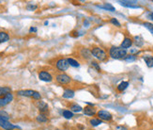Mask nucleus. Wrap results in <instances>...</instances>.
<instances>
[{"instance_id": "f257e3e1", "label": "nucleus", "mask_w": 153, "mask_h": 130, "mask_svg": "<svg viewBox=\"0 0 153 130\" xmlns=\"http://www.w3.org/2000/svg\"><path fill=\"white\" fill-rule=\"evenodd\" d=\"M91 55L99 61H105L108 58V54L107 52L102 47L99 46H94L91 49Z\"/></svg>"}, {"instance_id": "f03ea898", "label": "nucleus", "mask_w": 153, "mask_h": 130, "mask_svg": "<svg viewBox=\"0 0 153 130\" xmlns=\"http://www.w3.org/2000/svg\"><path fill=\"white\" fill-rule=\"evenodd\" d=\"M109 56L115 60H121L125 58L127 56V50L122 49L121 47L112 46L109 50Z\"/></svg>"}, {"instance_id": "7ed1b4c3", "label": "nucleus", "mask_w": 153, "mask_h": 130, "mask_svg": "<svg viewBox=\"0 0 153 130\" xmlns=\"http://www.w3.org/2000/svg\"><path fill=\"white\" fill-rule=\"evenodd\" d=\"M69 67H70V64L68 62L67 58H60L56 61V68L58 71H60L61 73H65L69 69Z\"/></svg>"}, {"instance_id": "20e7f679", "label": "nucleus", "mask_w": 153, "mask_h": 130, "mask_svg": "<svg viewBox=\"0 0 153 130\" xmlns=\"http://www.w3.org/2000/svg\"><path fill=\"white\" fill-rule=\"evenodd\" d=\"M56 81L60 85H69L71 82V77L66 73H60L56 76Z\"/></svg>"}, {"instance_id": "39448f33", "label": "nucleus", "mask_w": 153, "mask_h": 130, "mask_svg": "<svg viewBox=\"0 0 153 130\" xmlns=\"http://www.w3.org/2000/svg\"><path fill=\"white\" fill-rule=\"evenodd\" d=\"M97 116L102 121L110 122L113 120V115L109 111H107V110H103V109L99 110V111H97Z\"/></svg>"}, {"instance_id": "423d86ee", "label": "nucleus", "mask_w": 153, "mask_h": 130, "mask_svg": "<svg viewBox=\"0 0 153 130\" xmlns=\"http://www.w3.org/2000/svg\"><path fill=\"white\" fill-rule=\"evenodd\" d=\"M0 127L5 130H13L14 128H19L18 126L14 125L13 123L9 122V120L0 118Z\"/></svg>"}, {"instance_id": "0eeeda50", "label": "nucleus", "mask_w": 153, "mask_h": 130, "mask_svg": "<svg viewBox=\"0 0 153 130\" xmlns=\"http://www.w3.org/2000/svg\"><path fill=\"white\" fill-rule=\"evenodd\" d=\"M39 78L41 81H44V82H52L53 81V76L47 71H41L39 73Z\"/></svg>"}, {"instance_id": "6e6552de", "label": "nucleus", "mask_w": 153, "mask_h": 130, "mask_svg": "<svg viewBox=\"0 0 153 130\" xmlns=\"http://www.w3.org/2000/svg\"><path fill=\"white\" fill-rule=\"evenodd\" d=\"M120 5L123 7L132 8V9H139L140 6L137 5V1H130V0H122V1H118Z\"/></svg>"}, {"instance_id": "1a4fd4ad", "label": "nucleus", "mask_w": 153, "mask_h": 130, "mask_svg": "<svg viewBox=\"0 0 153 130\" xmlns=\"http://www.w3.org/2000/svg\"><path fill=\"white\" fill-rule=\"evenodd\" d=\"M36 106H37V109H39V111H40L41 113H43V114H45V113L49 111L48 104L45 103L44 101H41V100H40V101H38L37 103H36Z\"/></svg>"}, {"instance_id": "9d476101", "label": "nucleus", "mask_w": 153, "mask_h": 130, "mask_svg": "<svg viewBox=\"0 0 153 130\" xmlns=\"http://www.w3.org/2000/svg\"><path fill=\"white\" fill-rule=\"evenodd\" d=\"M12 100H13V94L11 92L7 94V95L4 97H1V98H0V108H3V107L7 106L8 104H9L12 101Z\"/></svg>"}, {"instance_id": "9b49d317", "label": "nucleus", "mask_w": 153, "mask_h": 130, "mask_svg": "<svg viewBox=\"0 0 153 130\" xmlns=\"http://www.w3.org/2000/svg\"><path fill=\"white\" fill-rule=\"evenodd\" d=\"M83 111L84 113V115L86 116H89V117H92V116H95L97 115V110L94 107H91V106H86V108H84Z\"/></svg>"}, {"instance_id": "f8f14e48", "label": "nucleus", "mask_w": 153, "mask_h": 130, "mask_svg": "<svg viewBox=\"0 0 153 130\" xmlns=\"http://www.w3.org/2000/svg\"><path fill=\"white\" fill-rule=\"evenodd\" d=\"M36 90H18L17 94L19 96H25V97H33Z\"/></svg>"}, {"instance_id": "ddd939ff", "label": "nucleus", "mask_w": 153, "mask_h": 130, "mask_svg": "<svg viewBox=\"0 0 153 130\" xmlns=\"http://www.w3.org/2000/svg\"><path fill=\"white\" fill-rule=\"evenodd\" d=\"M133 44V41L132 39H131L130 37H125L124 40H123V42L121 43V44H120V47L122 48V49H128V48H130L132 45Z\"/></svg>"}, {"instance_id": "4468645a", "label": "nucleus", "mask_w": 153, "mask_h": 130, "mask_svg": "<svg viewBox=\"0 0 153 130\" xmlns=\"http://www.w3.org/2000/svg\"><path fill=\"white\" fill-rule=\"evenodd\" d=\"M80 55L81 58H83L84 60H90L92 55H91V50L87 49V48H82L80 50Z\"/></svg>"}, {"instance_id": "2eb2a0df", "label": "nucleus", "mask_w": 153, "mask_h": 130, "mask_svg": "<svg viewBox=\"0 0 153 130\" xmlns=\"http://www.w3.org/2000/svg\"><path fill=\"white\" fill-rule=\"evenodd\" d=\"M74 94H75V92L71 89H66L64 90V92L62 94V97L65 99H71L74 97Z\"/></svg>"}, {"instance_id": "dca6fc26", "label": "nucleus", "mask_w": 153, "mask_h": 130, "mask_svg": "<svg viewBox=\"0 0 153 130\" xmlns=\"http://www.w3.org/2000/svg\"><path fill=\"white\" fill-rule=\"evenodd\" d=\"M11 92V89L7 86H0V98Z\"/></svg>"}, {"instance_id": "f3484780", "label": "nucleus", "mask_w": 153, "mask_h": 130, "mask_svg": "<svg viewBox=\"0 0 153 130\" xmlns=\"http://www.w3.org/2000/svg\"><path fill=\"white\" fill-rule=\"evenodd\" d=\"M129 87V82L128 81H122V82H120L118 85V88H116V90H118V92H124V90L127 89V88Z\"/></svg>"}, {"instance_id": "a211bd4d", "label": "nucleus", "mask_w": 153, "mask_h": 130, "mask_svg": "<svg viewBox=\"0 0 153 130\" xmlns=\"http://www.w3.org/2000/svg\"><path fill=\"white\" fill-rule=\"evenodd\" d=\"M9 40V35L5 31H0V44L6 43Z\"/></svg>"}, {"instance_id": "6ab92c4d", "label": "nucleus", "mask_w": 153, "mask_h": 130, "mask_svg": "<svg viewBox=\"0 0 153 130\" xmlns=\"http://www.w3.org/2000/svg\"><path fill=\"white\" fill-rule=\"evenodd\" d=\"M133 43L135 44L137 47H141L144 44V40H143V38L141 36H135L133 38Z\"/></svg>"}, {"instance_id": "aec40b11", "label": "nucleus", "mask_w": 153, "mask_h": 130, "mask_svg": "<svg viewBox=\"0 0 153 130\" xmlns=\"http://www.w3.org/2000/svg\"><path fill=\"white\" fill-rule=\"evenodd\" d=\"M70 109H71V111H73V112H81L84 109L80 105H78V104H71Z\"/></svg>"}, {"instance_id": "412c9836", "label": "nucleus", "mask_w": 153, "mask_h": 130, "mask_svg": "<svg viewBox=\"0 0 153 130\" xmlns=\"http://www.w3.org/2000/svg\"><path fill=\"white\" fill-rule=\"evenodd\" d=\"M143 58H144L146 66L149 67V68L153 67V57H151V56H145Z\"/></svg>"}, {"instance_id": "4be33fe9", "label": "nucleus", "mask_w": 153, "mask_h": 130, "mask_svg": "<svg viewBox=\"0 0 153 130\" xmlns=\"http://www.w3.org/2000/svg\"><path fill=\"white\" fill-rule=\"evenodd\" d=\"M67 60H68V62H69V64H70V66H73V67H75V68H77V67L80 66V63L78 62V61L75 60V58H68Z\"/></svg>"}, {"instance_id": "5701e85b", "label": "nucleus", "mask_w": 153, "mask_h": 130, "mask_svg": "<svg viewBox=\"0 0 153 130\" xmlns=\"http://www.w3.org/2000/svg\"><path fill=\"white\" fill-rule=\"evenodd\" d=\"M89 123L92 126H94V127H95V126H98V125H100V123H102V120H100L97 117V118H91L90 121H89Z\"/></svg>"}, {"instance_id": "b1692460", "label": "nucleus", "mask_w": 153, "mask_h": 130, "mask_svg": "<svg viewBox=\"0 0 153 130\" xmlns=\"http://www.w3.org/2000/svg\"><path fill=\"white\" fill-rule=\"evenodd\" d=\"M36 120H37V122L39 123H47L48 122V118L47 116L43 114V113H41V114H39L37 116V118H36Z\"/></svg>"}, {"instance_id": "393cba45", "label": "nucleus", "mask_w": 153, "mask_h": 130, "mask_svg": "<svg viewBox=\"0 0 153 130\" xmlns=\"http://www.w3.org/2000/svg\"><path fill=\"white\" fill-rule=\"evenodd\" d=\"M62 115L65 119H68V120H70L71 118H73V111H71V110H68V109H65L63 110V112H62Z\"/></svg>"}, {"instance_id": "a878e982", "label": "nucleus", "mask_w": 153, "mask_h": 130, "mask_svg": "<svg viewBox=\"0 0 153 130\" xmlns=\"http://www.w3.org/2000/svg\"><path fill=\"white\" fill-rule=\"evenodd\" d=\"M99 8L100 9H104L106 11H115L116 9L115 7H113L111 4H109V3H104L102 6H99Z\"/></svg>"}, {"instance_id": "bb28decb", "label": "nucleus", "mask_w": 153, "mask_h": 130, "mask_svg": "<svg viewBox=\"0 0 153 130\" xmlns=\"http://www.w3.org/2000/svg\"><path fill=\"white\" fill-rule=\"evenodd\" d=\"M124 60L126 62H133V61L136 60V56L135 55H127Z\"/></svg>"}, {"instance_id": "cd10ccee", "label": "nucleus", "mask_w": 153, "mask_h": 130, "mask_svg": "<svg viewBox=\"0 0 153 130\" xmlns=\"http://www.w3.org/2000/svg\"><path fill=\"white\" fill-rule=\"evenodd\" d=\"M143 25H144L146 28H148L149 31H150V33L152 34V36H153V24H151V23H149V22H144V23H143Z\"/></svg>"}, {"instance_id": "c85d7f7f", "label": "nucleus", "mask_w": 153, "mask_h": 130, "mask_svg": "<svg viewBox=\"0 0 153 130\" xmlns=\"http://www.w3.org/2000/svg\"><path fill=\"white\" fill-rule=\"evenodd\" d=\"M91 66H92L94 69H95V71H97V72H100V65L99 63L97 62V61H91Z\"/></svg>"}, {"instance_id": "c756f323", "label": "nucleus", "mask_w": 153, "mask_h": 130, "mask_svg": "<svg viewBox=\"0 0 153 130\" xmlns=\"http://www.w3.org/2000/svg\"><path fill=\"white\" fill-rule=\"evenodd\" d=\"M0 118L5 119V120H9V115L6 111H4V110H0Z\"/></svg>"}, {"instance_id": "7c9ffc66", "label": "nucleus", "mask_w": 153, "mask_h": 130, "mask_svg": "<svg viewBox=\"0 0 153 130\" xmlns=\"http://www.w3.org/2000/svg\"><path fill=\"white\" fill-rule=\"evenodd\" d=\"M110 23L113 24L114 25H116V27H121V25H120V23L118 21V19H116V18H112L111 20H110Z\"/></svg>"}, {"instance_id": "2f4dec72", "label": "nucleus", "mask_w": 153, "mask_h": 130, "mask_svg": "<svg viewBox=\"0 0 153 130\" xmlns=\"http://www.w3.org/2000/svg\"><path fill=\"white\" fill-rule=\"evenodd\" d=\"M27 9H28V11H35V9H38V6L37 5H33V4H28L27 6Z\"/></svg>"}, {"instance_id": "473e14b6", "label": "nucleus", "mask_w": 153, "mask_h": 130, "mask_svg": "<svg viewBox=\"0 0 153 130\" xmlns=\"http://www.w3.org/2000/svg\"><path fill=\"white\" fill-rule=\"evenodd\" d=\"M116 130H128V128L125 125H116Z\"/></svg>"}, {"instance_id": "72a5a7b5", "label": "nucleus", "mask_w": 153, "mask_h": 130, "mask_svg": "<svg viewBox=\"0 0 153 130\" xmlns=\"http://www.w3.org/2000/svg\"><path fill=\"white\" fill-rule=\"evenodd\" d=\"M37 30H38V28L34 27H31L29 28V32H30V33H35V32H37Z\"/></svg>"}, {"instance_id": "f704fd0d", "label": "nucleus", "mask_w": 153, "mask_h": 130, "mask_svg": "<svg viewBox=\"0 0 153 130\" xmlns=\"http://www.w3.org/2000/svg\"><path fill=\"white\" fill-rule=\"evenodd\" d=\"M148 18L150 19L151 21H153V12H150V13L148 14Z\"/></svg>"}, {"instance_id": "c9c22d12", "label": "nucleus", "mask_w": 153, "mask_h": 130, "mask_svg": "<svg viewBox=\"0 0 153 130\" xmlns=\"http://www.w3.org/2000/svg\"><path fill=\"white\" fill-rule=\"evenodd\" d=\"M84 25H84V27H88V25H89V24H88V22H87L86 20V21H84Z\"/></svg>"}, {"instance_id": "e433bc0d", "label": "nucleus", "mask_w": 153, "mask_h": 130, "mask_svg": "<svg viewBox=\"0 0 153 130\" xmlns=\"http://www.w3.org/2000/svg\"><path fill=\"white\" fill-rule=\"evenodd\" d=\"M48 24H49V23H48V21H45V22H44V25H47Z\"/></svg>"}, {"instance_id": "4c0bfd02", "label": "nucleus", "mask_w": 153, "mask_h": 130, "mask_svg": "<svg viewBox=\"0 0 153 130\" xmlns=\"http://www.w3.org/2000/svg\"><path fill=\"white\" fill-rule=\"evenodd\" d=\"M136 52H137V51L134 50V49H132V53H136Z\"/></svg>"}, {"instance_id": "58836bf2", "label": "nucleus", "mask_w": 153, "mask_h": 130, "mask_svg": "<svg viewBox=\"0 0 153 130\" xmlns=\"http://www.w3.org/2000/svg\"><path fill=\"white\" fill-rule=\"evenodd\" d=\"M57 130H61V129H57Z\"/></svg>"}]
</instances>
